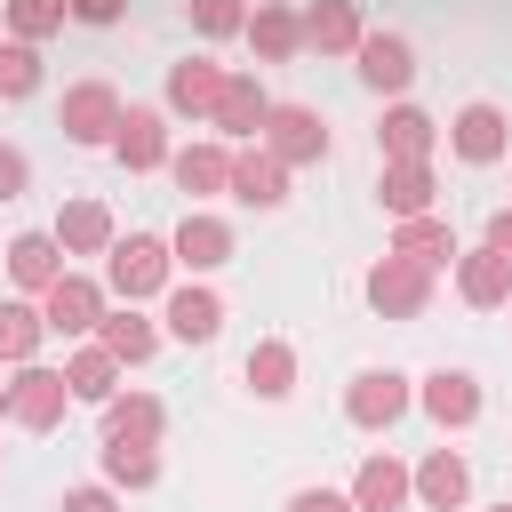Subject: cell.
<instances>
[{
  "mask_svg": "<svg viewBox=\"0 0 512 512\" xmlns=\"http://www.w3.org/2000/svg\"><path fill=\"white\" fill-rule=\"evenodd\" d=\"M168 288H176V256H168L160 232H120V240L104 248V296H120V304H160Z\"/></svg>",
  "mask_w": 512,
  "mask_h": 512,
  "instance_id": "cell-1",
  "label": "cell"
},
{
  "mask_svg": "<svg viewBox=\"0 0 512 512\" xmlns=\"http://www.w3.org/2000/svg\"><path fill=\"white\" fill-rule=\"evenodd\" d=\"M432 280H440V272H424L416 256H392V248H384V256L360 272V296H368L376 320H416V312L432 304Z\"/></svg>",
  "mask_w": 512,
  "mask_h": 512,
  "instance_id": "cell-2",
  "label": "cell"
},
{
  "mask_svg": "<svg viewBox=\"0 0 512 512\" xmlns=\"http://www.w3.org/2000/svg\"><path fill=\"white\" fill-rule=\"evenodd\" d=\"M256 144L296 176V168H320L328 160V120H320V104H272L264 128H256Z\"/></svg>",
  "mask_w": 512,
  "mask_h": 512,
  "instance_id": "cell-3",
  "label": "cell"
},
{
  "mask_svg": "<svg viewBox=\"0 0 512 512\" xmlns=\"http://www.w3.org/2000/svg\"><path fill=\"white\" fill-rule=\"evenodd\" d=\"M408 408H416V376H400V368H360L344 384V424H360V432H392Z\"/></svg>",
  "mask_w": 512,
  "mask_h": 512,
  "instance_id": "cell-4",
  "label": "cell"
},
{
  "mask_svg": "<svg viewBox=\"0 0 512 512\" xmlns=\"http://www.w3.org/2000/svg\"><path fill=\"white\" fill-rule=\"evenodd\" d=\"M128 176H152V168H168V112L160 104H120V128H112V144H104Z\"/></svg>",
  "mask_w": 512,
  "mask_h": 512,
  "instance_id": "cell-5",
  "label": "cell"
},
{
  "mask_svg": "<svg viewBox=\"0 0 512 512\" xmlns=\"http://www.w3.org/2000/svg\"><path fill=\"white\" fill-rule=\"evenodd\" d=\"M352 72H360V88H376V96H408L416 88V48H408V32H376L368 24V40L352 48Z\"/></svg>",
  "mask_w": 512,
  "mask_h": 512,
  "instance_id": "cell-6",
  "label": "cell"
},
{
  "mask_svg": "<svg viewBox=\"0 0 512 512\" xmlns=\"http://www.w3.org/2000/svg\"><path fill=\"white\" fill-rule=\"evenodd\" d=\"M56 128L72 136V144H112V128H120V88L112 80H72L64 88V104H56Z\"/></svg>",
  "mask_w": 512,
  "mask_h": 512,
  "instance_id": "cell-7",
  "label": "cell"
},
{
  "mask_svg": "<svg viewBox=\"0 0 512 512\" xmlns=\"http://www.w3.org/2000/svg\"><path fill=\"white\" fill-rule=\"evenodd\" d=\"M448 152H456L464 168H496V160L512 152V120H504V104L472 96V104L448 120Z\"/></svg>",
  "mask_w": 512,
  "mask_h": 512,
  "instance_id": "cell-8",
  "label": "cell"
},
{
  "mask_svg": "<svg viewBox=\"0 0 512 512\" xmlns=\"http://www.w3.org/2000/svg\"><path fill=\"white\" fill-rule=\"evenodd\" d=\"M64 408H72V384H64V368H16V384H8V424H24V432H56L64 424Z\"/></svg>",
  "mask_w": 512,
  "mask_h": 512,
  "instance_id": "cell-9",
  "label": "cell"
},
{
  "mask_svg": "<svg viewBox=\"0 0 512 512\" xmlns=\"http://www.w3.org/2000/svg\"><path fill=\"white\" fill-rule=\"evenodd\" d=\"M416 408L440 424V432H472L480 424V376L472 368H432V376H416Z\"/></svg>",
  "mask_w": 512,
  "mask_h": 512,
  "instance_id": "cell-10",
  "label": "cell"
},
{
  "mask_svg": "<svg viewBox=\"0 0 512 512\" xmlns=\"http://www.w3.org/2000/svg\"><path fill=\"white\" fill-rule=\"evenodd\" d=\"M232 248H240V240H232V224H224L216 208H184V224L168 232V256H176V272H192V280H208Z\"/></svg>",
  "mask_w": 512,
  "mask_h": 512,
  "instance_id": "cell-11",
  "label": "cell"
},
{
  "mask_svg": "<svg viewBox=\"0 0 512 512\" xmlns=\"http://www.w3.org/2000/svg\"><path fill=\"white\" fill-rule=\"evenodd\" d=\"M104 304H112V296H104V280L64 272V280L40 296V320H48V336H80V344H88V336H96V320H104Z\"/></svg>",
  "mask_w": 512,
  "mask_h": 512,
  "instance_id": "cell-12",
  "label": "cell"
},
{
  "mask_svg": "<svg viewBox=\"0 0 512 512\" xmlns=\"http://www.w3.org/2000/svg\"><path fill=\"white\" fill-rule=\"evenodd\" d=\"M216 328H224V296H216L208 280H176V288L160 296V336H176V344H216Z\"/></svg>",
  "mask_w": 512,
  "mask_h": 512,
  "instance_id": "cell-13",
  "label": "cell"
},
{
  "mask_svg": "<svg viewBox=\"0 0 512 512\" xmlns=\"http://www.w3.org/2000/svg\"><path fill=\"white\" fill-rule=\"evenodd\" d=\"M264 112H272L264 80H256V72H224V88H216V112H208V128H216V144H256Z\"/></svg>",
  "mask_w": 512,
  "mask_h": 512,
  "instance_id": "cell-14",
  "label": "cell"
},
{
  "mask_svg": "<svg viewBox=\"0 0 512 512\" xmlns=\"http://www.w3.org/2000/svg\"><path fill=\"white\" fill-rule=\"evenodd\" d=\"M168 176H176V192H184L192 208H208V200L232 184V144H216V136L176 144V152H168Z\"/></svg>",
  "mask_w": 512,
  "mask_h": 512,
  "instance_id": "cell-15",
  "label": "cell"
},
{
  "mask_svg": "<svg viewBox=\"0 0 512 512\" xmlns=\"http://www.w3.org/2000/svg\"><path fill=\"white\" fill-rule=\"evenodd\" d=\"M216 88H224V64H216V56H184V64H168L160 112H168V120H208V112H216Z\"/></svg>",
  "mask_w": 512,
  "mask_h": 512,
  "instance_id": "cell-16",
  "label": "cell"
},
{
  "mask_svg": "<svg viewBox=\"0 0 512 512\" xmlns=\"http://www.w3.org/2000/svg\"><path fill=\"white\" fill-rule=\"evenodd\" d=\"M440 152V120L424 112V104H384V120H376V160H432Z\"/></svg>",
  "mask_w": 512,
  "mask_h": 512,
  "instance_id": "cell-17",
  "label": "cell"
},
{
  "mask_svg": "<svg viewBox=\"0 0 512 512\" xmlns=\"http://www.w3.org/2000/svg\"><path fill=\"white\" fill-rule=\"evenodd\" d=\"M432 192H440V176H432V160H376V208L400 224V216H432Z\"/></svg>",
  "mask_w": 512,
  "mask_h": 512,
  "instance_id": "cell-18",
  "label": "cell"
},
{
  "mask_svg": "<svg viewBox=\"0 0 512 512\" xmlns=\"http://www.w3.org/2000/svg\"><path fill=\"white\" fill-rule=\"evenodd\" d=\"M408 496H416L424 512H464V504H472V464H464L456 448H432V456L408 472Z\"/></svg>",
  "mask_w": 512,
  "mask_h": 512,
  "instance_id": "cell-19",
  "label": "cell"
},
{
  "mask_svg": "<svg viewBox=\"0 0 512 512\" xmlns=\"http://www.w3.org/2000/svg\"><path fill=\"white\" fill-rule=\"evenodd\" d=\"M240 40L256 48V64H296V48H304V16H296L288 0H256L248 24H240Z\"/></svg>",
  "mask_w": 512,
  "mask_h": 512,
  "instance_id": "cell-20",
  "label": "cell"
},
{
  "mask_svg": "<svg viewBox=\"0 0 512 512\" xmlns=\"http://www.w3.org/2000/svg\"><path fill=\"white\" fill-rule=\"evenodd\" d=\"M64 272H72V264H64L56 232H16V240H8V280H16V296H32V304H40Z\"/></svg>",
  "mask_w": 512,
  "mask_h": 512,
  "instance_id": "cell-21",
  "label": "cell"
},
{
  "mask_svg": "<svg viewBox=\"0 0 512 512\" xmlns=\"http://www.w3.org/2000/svg\"><path fill=\"white\" fill-rule=\"evenodd\" d=\"M96 344H104L120 368H144V360L160 352V320H152L144 304H104V320H96Z\"/></svg>",
  "mask_w": 512,
  "mask_h": 512,
  "instance_id": "cell-22",
  "label": "cell"
},
{
  "mask_svg": "<svg viewBox=\"0 0 512 512\" xmlns=\"http://www.w3.org/2000/svg\"><path fill=\"white\" fill-rule=\"evenodd\" d=\"M448 272H456V296H464L472 312H496V304H512V264H504L488 240H480V248H456V264H448Z\"/></svg>",
  "mask_w": 512,
  "mask_h": 512,
  "instance_id": "cell-23",
  "label": "cell"
},
{
  "mask_svg": "<svg viewBox=\"0 0 512 512\" xmlns=\"http://www.w3.org/2000/svg\"><path fill=\"white\" fill-rule=\"evenodd\" d=\"M352 512H408L416 496H408V464L392 456V448H376V456H360V472H352Z\"/></svg>",
  "mask_w": 512,
  "mask_h": 512,
  "instance_id": "cell-24",
  "label": "cell"
},
{
  "mask_svg": "<svg viewBox=\"0 0 512 512\" xmlns=\"http://www.w3.org/2000/svg\"><path fill=\"white\" fill-rule=\"evenodd\" d=\"M224 192H232L240 208H280V200H288V168H280L264 144H240V152H232V184H224Z\"/></svg>",
  "mask_w": 512,
  "mask_h": 512,
  "instance_id": "cell-25",
  "label": "cell"
},
{
  "mask_svg": "<svg viewBox=\"0 0 512 512\" xmlns=\"http://www.w3.org/2000/svg\"><path fill=\"white\" fill-rule=\"evenodd\" d=\"M96 416H104V440H152V448H160V432H168V400H160V392H136V384L112 392Z\"/></svg>",
  "mask_w": 512,
  "mask_h": 512,
  "instance_id": "cell-26",
  "label": "cell"
},
{
  "mask_svg": "<svg viewBox=\"0 0 512 512\" xmlns=\"http://www.w3.org/2000/svg\"><path fill=\"white\" fill-rule=\"evenodd\" d=\"M360 40H368L360 0H312V8H304V48H320V56H352Z\"/></svg>",
  "mask_w": 512,
  "mask_h": 512,
  "instance_id": "cell-27",
  "label": "cell"
},
{
  "mask_svg": "<svg viewBox=\"0 0 512 512\" xmlns=\"http://www.w3.org/2000/svg\"><path fill=\"white\" fill-rule=\"evenodd\" d=\"M48 232H56V248H64V256H104V248L120 240V232H112V208H104V200H64Z\"/></svg>",
  "mask_w": 512,
  "mask_h": 512,
  "instance_id": "cell-28",
  "label": "cell"
},
{
  "mask_svg": "<svg viewBox=\"0 0 512 512\" xmlns=\"http://www.w3.org/2000/svg\"><path fill=\"white\" fill-rule=\"evenodd\" d=\"M240 384H248L256 400H288V392H296V344H288V336H256L248 360H240Z\"/></svg>",
  "mask_w": 512,
  "mask_h": 512,
  "instance_id": "cell-29",
  "label": "cell"
},
{
  "mask_svg": "<svg viewBox=\"0 0 512 512\" xmlns=\"http://www.w3.org/2000/svg\"><path fill=\"white\" fill-rule=\"evenodd\" d=\"M392 256H416L424 272H440V264H456V224L432 208V216H400L392 224Z\"/></svg>",
  "mask_w": 512,
  "mask_h": 512,
  "instance_id": "cell-30",
  "label": "cell"
},
{
  "mask_svg": "<svg viewBox=\"0 0 512 512\" xmlns=\"http://www.w3.org/2000/svg\"><path fill=\"white\" fill-rule=\"evenodd\" d=\"M120 376H128V368H120L96 336H88V344H72V360H64V384H72V400H88V408H104V400L120 392Z\"/></svg>",
  "mask_w": 512,
  "mask_h": 512,
  "instance_id": "cell-31",
  "label": "cell"
},
{
  "mask_svg": "<svg viewBox=\"0 0 512 512\" xmlns=\"http://www.w3.org/2000/svg\"><path fill=\"white\" fill-rule=\"evenodd\" d=\"M40 344H48L40 304H32V296H8V304H0V360H8V368H32Z\"/></svg>",
  "mask_w": 512,
  "mask_h": 512,
  "instance_id": "cell-32",
  "label": "cell"
},
{
  "mask_svg": "<svg viewBox=\"0 0 512 512\" xmlns=\"http://www.w3.org/2000/svg\"><path fill=\"white\" fill-rule=\"evenodd\" d=\"M152 480H160L152 440H104V488H152Z\"/></svg>",
  "mask_w": 512,
  "mask_h": 512,
  "instance_id": "cell-33",
  "label": "cell"
},
{
  "mask_svg": "<svg viewBox=\"0 0 512 512\" xmlns=\"http://www.w3.org/2000/svg\"><path fill=\"white\" fill-rule=\"evenodd\" d=\"M32 88H40V48L0 32V104H24Z\"/></svg>",
  "mask_w": 512,
  "mask_h": 512,
  "instance_id": "cell-34",
  "label": "cell"
},
{
  "mask_svg": "<svg viewBox=\"0 0 512 512\" xmlns=\"http://www.w3.org/2000/svg\"><path fill=\"white\" fill-rule=\"evenodd\" d=\"M0 24H8V40H48V32H64V0H0Z\"/></svg>",
  "mask_w": 512,
  "mask_h": 512,
  "instance_id": "cell-35",
  "label": "cell"
},
{
  "mask_svg": "<svg viewBox=\"0 0 512 512\" xmlns=\"http://www.w3.org/2000/svg\"><path fill=\"white\" fill-rule=\"evenodd\" d=\"M248 24V0H192V32L200 40H232Z\"/></svg>",
  "mask_w": 512,
  "mask_h": 512,
  "instance_id": "cell-36",
  "label": "cell"
},
{
  "mask_svg": "<svg viewBox=\"0 0 512 512\" xmlns=\"http://www.w3.org/2000/svg\"><path fill=\"white\" fill-rule=\"evenodd\" d=\"M56 512H120V488L80 480V488H64V496H56Z\"/></svg>",
  "mask_w": 512,
  "mask_h": 512,
  "instance_id": "cell-37",
  "label": "cell"
},
{
  "mask_svg": "<svg viewBox=\"0 0 512 512\" xmlns=\"http://www.w3.org/2000/svg\"><path fill=\"white\" fill-rule=\"evenodd\" d=\"M24 192H32V160H24L16 144H0V208H8V200H24Z\"/></svg>",
  "mask_w": 512,
  "mask_h": 512,
  "instance_id": "cell-38",
  "label": "cell"
},
{
  "mask_svg": "<svg viewBox=\"0 0 512 512\" xmlns=\"http://www.w3.org/2000/svg\"><path fill=\"white\" fill-rule=\"evenodd\" d=\"M64 16H72V24H96V32H104V24H120V16H128V0H64Z\"/></svg>",
  "mask_w": 512,
  "mask_h": 512,
  "instance_id": "cell-39",
  "label": "cell"
},
{
  "mask_svg": "<svg viewBox=\"0 0 512 512\" xmlns=\"http://www.w3.org/2000/svg\"><path fill=\"white\" fill-rule=\"evenodd\" d=\"M288 512H352V496H344V488H296Z\"/></svg>",
  "mask_w": 512,
  "mask_h": 512,
  "instance_id": "cell-40",
  "label": "cell"
},
{
  "mask_svg": "<svg viewBox=\"0 0 512 512\" xmlns=\"http://www.w3.org/2000/svg\"><path fill=\"white\" fill-rule=\"evenodd\" d=\"M480 240H488V248H496V256H504V264H512V208H496V216H488V232H480Z\"/></svg>",
  "mask_w": 512,
  "mask_h": 512,
  "instance_id": "cell-41",
  "label": "cell"
},
{
  "mask_svg": "<svg viewBox=\"0 0 512 512\" xmlns=\"http://www.w3.org/2000/svg\"><path fill=\"white\" fill-rule=\"evenodd\" d=\"M0 416H8V384H0Z\"/></svg>",
  "mask_w": 512,
  "mask_h": 512,
  "instance_id": "cell-42",
  "label": "cell"
},
{
  "mask_svg": "<svg viewBox=\"0 0 512 512\" xmlns=\"http://www.w3.org/2000/svg\"><path fill=\"white\" fill-rule=\"evenodd\" d=\"M488 512H512V496H504V504H488Z\"/></svg>",
  "mask_w": 512,
  "mask_h": 512,
  "instance_id": "cell-43",
  "label": "cell"
},
{
  "mask_svg": "<svg viewBox=\"0 0 512 512\" xmlns=\"http://www.w3.org/2000/svg\"><path fill=\"white\" fill-rule=\"evenodd\" d=\"M0 32H8V24H0Z\"/></svg>",
  "mask_w": 512,
  "mask_h": 512,
  "instance_id": "cell-44",
  "label": "cell"
}]
</instances>
